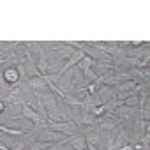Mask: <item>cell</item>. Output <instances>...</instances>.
I'll use <instances>...</instances> for the list:
<instances>
[{"label": "cell", "mask_w": 150, "mask_h": 150, "mask_svg": "<svg viewBox=\"0 0 150 150\" xmlns=\"http://www.w3.org/2000/svg\"><path fill=\"white\" fill-rule=\"evenodd\" d=\"M28 88H30V92L35 96V94H39V92H44V88L48 87L46 85V78H42V76H37V78H30V80H27V83H25Z\"/></svg>", "instance_id": "obj_6"}, {"label": "cell", "mask_w": 150, "mask_h": 150, "mask_svg": "<svg viewBox=\"0 0 150 150\" xmlns=\"http://www.w3.org/2000/svg\"><path fill=\"white\" fill-rule=\"evenodd\" d=\"M136 85H138V81H136V80H129V81L118 83V85H117V88H115V92H117V94H118V92H129V90H132Z\"/></svg>", "instance_id": "obj_9"}, {"label": "cell", "mask_w": 150, "mask_h": 150, "mask_svg": "<svg viewBox=\"0 0 150 150\" xmlns=\"http://www.w3.org/2000/svg\"><path fill=\"white\" fill-rule=\"evenodd\" d=\"M81 125H87V127H97L101 122H103V118L101 117H94L92 113H81Z\"/></svg>", "instance_id": "obj_8"}, {"label": "cell", "mask_w": 150, "mask_h": 150, "mask_svg": "<svg viewBox=\"0 0 150 150\" xmlns=\"http://www.w3.org/2000/svg\"><path fill=\"white\" fill-rule=\"evenodd\" d=\"M35 97L42 103V106L46 108V111L50 113V111H53L58 104H57V96L55 94H51V92H39V94H35Z\"/></svg>", "instance_id": "obj_3"}, {"label": "cell", "mask_w": 150, "mask_h": 150, "mask_svg": "<svg viewBox=\"0 0 150 150\" xmlns=\"http://www.w3.org/2000/svg\"><path fill=\"white\" fill-rule=\"evenodd\" d=\"M96 94H97V97H99V101H101V104H106V103H110V101H113L115 99V90H113V87H108V85H101L97 90H96Z\"/></svg>", "instance_id": "obj_7"}, {"label": "cell", "mask_w": 150, "mask_h": 150, "mask_svg": "<svg viewBox=\"0 0 150 150\" xmlns=\"http://www.w3.org/2000/svg\"><path fill=\"white\" fill-rule=\"evenodd\" d=\"M2 76H4L6 83H7V85H11L13 88L23 83V81H21V78H20V72H18V69H16V67H7V69L2 72Z\"/></svg>", "instance_id": "obj_4"}, {"label": "cell", "mask_w": 150, "mask_h": 150, "mask_svg": "<svg viewBox=\"0 0 150 150\" xmlns=\"http://www.w3.org/2000/svg\"><path fill=\"white\" fill-rule=\"evenodd\" d=\"M87 150H99V146H96L92 143H87Z\"/></svg>", "instance_id": "obj_13"}, {"label": "cell", "mask_w": 150, "mask_h": 150, "mask_svg": "<svg viewBox=\"0 0 150 150\" xmlns=\"http://www.w3.org/2000/svg\"><path fill=\"white\" fill-rule=\"evenodd\" d=\"M65 145H71L74 150H87V139H85V136L81 132L80 134L67 136L65 138Z\"/></svg>", "instance_id": "obj_5"}, {"label": "cell", "mask_w": 150, "mask_h": 150, "mask_svg": "<svg viewBox=\"0 0 150 150\" xmlns=\"http://www.w3.org/2000/svg\"><path fill=\"white\" fill-rule=\"evenodd\" d=\"M46 127L51 129V131H58V132H62L65 136L78 134V125L74 122H71V120H67V122H53V120H50V122H46Z\"/></svg>", "instance_id": "obj_1"}, {"label": "cell", "mask_w": 150, "mask_h": 150, "mask_svg": "<svg viewBox=\"0 0 150 150\" xmlns=\"http://www.w3.org/2000/svg\"><path fill=\"white\" fill-rule=\"evenodd\" d=\"M90 113H92L94 117H103V115L106 113V110H104V106L101 104V106H94V108L90 110Z\"/></svg>", "instance_id": "obj_11"}, {"label": "cell", "mask_w": 150, "mask_h": 150, "mask_svg": "<svg viewBox=\"0 0 150 150\" xmlns=\"http://www.w3.org/2000/svg\"><path fill=\"white\" fill-rule=\"evenodd\" d=\"M4 111H6V103L0 99V113H4Z\"/></svg>", "instance_id": "obj_14"}, {"label": "cell", "mask_w": 150, "mask_h": 150, "mask_svg": "<svg viewBox=\"0 0 150 150\" xmlns=\"http://www.w3.org/2000/svg\"><path fill=\"white\" fill-rule=\"evenodd\" d=\"M21 113H23V117H25L27 120H30V122L34 124V131H37V129H41V127H46V122L39 117V113H37L28 103H21Z\"/></svg>", "instance_id": "obj_2"}, {"label": "cell", "mask_w": 150, "mask_h": 150, "mask_svg": "<svg viewBox=\"0 0 150 150\" xmlns=\"http://www.w3.org/2000/svg\"><path fill=\"white\" fill-rule=\"evenodd\" d=\"M124 106H138V96H134V97H127V99L124 101Z\"/></svg>", "instance_id": "obj_12"}, {"label": "cell", "mask_w": 150, "mask_h": 150, "mask_svg": "<svg viewBox=\"0 0 150 150\" xmlns=\"http://www.w3.org/2000/svg\"><path fill=\"white\" fill-rule=\"evenodd\" d=\"M11 90H13V87L6 83V80H4V76H2V72H0V92H2V94H7V92H11Z\"/></svg>", "instance_id": "obj_10"}]
</instances>
